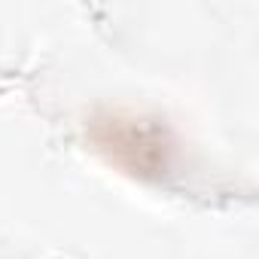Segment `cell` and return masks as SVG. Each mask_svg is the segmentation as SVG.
Masks as SVG:
<instances>
[{
    "label": "cell",
    "instance_id": "1",
    "mask_svg": "<svg viewBox=\"0 0 259 259\" xmlns=\"http://www.w3.org/2000/svg\"><path fill=\"white\" fill-rule=\"evenodd\" d=\"M98 144L119 165L132 168L135 174H147V171L165 168L162 132H159V128H144L135 119L132 122H119V119L104 122L98 128Z\"/></svg>",
    "mask_w": 259,
    "mask_h": 259
}]
</instances>
